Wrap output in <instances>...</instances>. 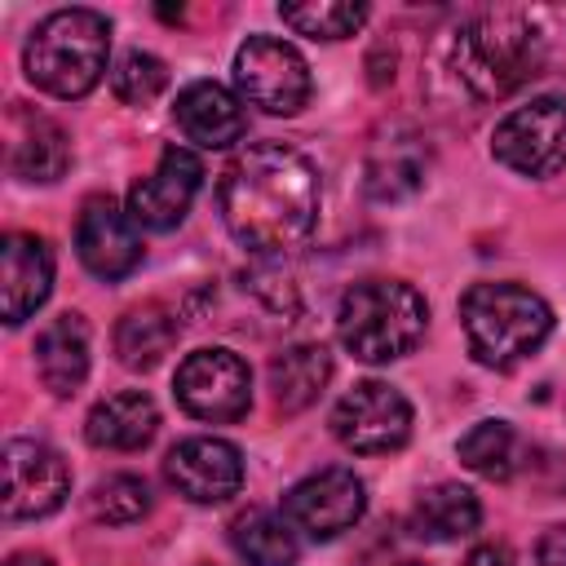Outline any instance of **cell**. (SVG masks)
I'll use <instances>...</instances> for the list:
<instances>
[{
    "label": "cell",
    "mask_w": 566,
    "mask_h": 566,
    "mask_svg": "<svg viewBox=\"0 0 566 566\" xmlns=\"http://www.w3.org/2000/svg\"><path fill=\"white\" fill-rule=\"evenodd\" d=\"M88 509L106 526H128V522L150 513V486L142 478H133V473H111V478H102L93 486Z\"/></svg>",
    "instance_id": "obj_27"
},
{
    "label": "cell",
    "mask_w": 566,
    "mask_h": 566,
    "mask_svg": "<svg viewBox=\"0 0 566 566\" xmlns=\"http://www.w3.org/2000/svg\"><path fill=\"white\" fill-rule=\"evenodd\" d=\"M155 429H159V407L142 389H119L102 398L84 420V438L102 451H137L155 438Z\"/></svg>",
    "instance_id": "obj_19"
},
{
    "label": "cell",
    "mask_w": 566,
    "mask_h": 566,
    "mask_svg": "<svg viewBox=\"0 0 566 566\" xmlns=\"http://www.w3.org/2000/svg\"><path fill=\"white\" fill-rule=\"evenodd\" d=\"M172 115H177L181 133H186L190 142L208 146V150H226V146H234V142L248 133V111H243V102H239L226 84H217V80H195V84H186V88L177 93Z\"/></svg>",
    "instance_id": "obj_17"
},
{
    "label": "cell",
    "mask_w": 566,
    "mask_h": 566,
    "mask_svg": "<svg viewBox=\"0 0 566 566\" xmlns=\"http://www.w3.org/2000/svg\"><path fill=\"white\" fill-rule=\"evenodd\" d=\"M327 380H332V354L323 345H287L270 358V394L274 407L287 416L310 407Z\"/></svg>",
    "instance_id": "obj_21"
},
{
    "label": "cell",
    "mask_w": 566,
    "mask_h": 566,
    "mask_svg": "<svg viewBox=\"0 0 566 566\" xmlns=\"http://www.w3.org/2000/svg\"><path fill=\"white\" fill-rule=\"evenodd\" d=\"M172 394L195 420L230 424L252 407V371L234 349H195L177 367Z\"/></svg>",
    "instance_id": "obj_8"
},
{
    "label": "cell",
    "mask_w": 566,
    "mask_h": 566,
    "mask_svg": "<svg viewBox=\"0 0 566 566\" xmlns=\"http://www.w3.org/2000/svg\"><path fill=\"white\" fill-rule=\"evenodd\" d=\"M203 164L186 146H168L150 177H142L128 190V217L146 230H172L190 212V199L199 195Z\"/></svg>",
    "instance_id": "obj_14"
},
{
    "label": "cell",
    "mask_w": 566,
    "mask_h": 566,
    "mask_svg": "<svg viewBox=\"0 0 566 566\" xmlns=\"http://www.w3.org/2000/svg\"><path fill=\"white\" fill-rule=\"evenodd\" d=\"M424 172H429V150L420 133L407 124H389L367 150L363 186L376 203H398L424 186Z\"/></svg>",
    "instance_id": "obj_15"
},
{
    "label": "cell",
    "mask_w": 566,
    "mask_h": 566,
    "mask_svg": "<svg viewBox=\"0 0 566 566\" xmlns=\"http://www.w3.org/2000/svg\"><path fill=\"white\" fill-rule=\"evenodd\" d=\"M111 88H115L119 102H128V106H146V102H155V97L168 88V66H164L155 53L133 49V53H124V57L115 62V71H111Z\"/></svg>",
    "instance_id": "obj_28"
},
{
    "label": "cell",
    "mask_w": 566,
    "mask_h": 566,
    "mask_svg": "<svg viewBox=\"0 0 566 566\" xmlns=\"http://www.w3.org/2000/svg\"><path fill=\"white\" fill-rule=\"evenodd\" d=\"M464 566H513V553H509L504 544H478V548L464 557Z\"/></svg>",
    "instance_id": "obj_30"
},
{
    "label": "cell",
    "mask_w": 566,
    "mask_h": 566,
    "mask_svg": "<svg viewBox=\"0 0 566 566\" xmlns=\"http://www.w3.org/2000/svg\"><path fill=\"white\" fill-rule=\"evenodd\" d=\"M133 226L137 221L128 217V208H119L111 195H93L80 208V221H75V252H80V261L97 279L133 274L137 261H142V239H137Z\"/></svg>",
    "instance_id": "obj_13"
},
{
    "label": "cell",
    "mask_w": 566,
    "mask_h": 566,
    "mask_svg": "<svg viewBox=\"0 0 566 566\" xmlns=\"http://www.w3.org/2000/svg\"><path fill=\"white\" fill-rule=\"evenodd\" d=\"M234 84L243 102L261 106L265 115H296L314 88L305 57L279 35H252L234 53Z\"/></svg>",
    "instance_id": "obj_6"
},
{
    "label": "cell",
    "mask_w": 566,
    "mask_h": 566,
    "mask_svg": "<svg viewBox=\"0 0 566 566\" xmlns=\"http://www.w3.org/2000/svg\"><path fill=\"white\" fill-rule=\"evenodd\" d=\"M164 478L195 504H221L243 486V455L226 438H186L168 451Z\"/></svg>",
    "instance_id": "obj_12"
},
{
    "label": "cell",
    "mask_w": 566,
    "mask_h": 566,
    "mask_svg": "<svg viewBox=\"0 0 566 566\" xmlns=\"http://www.w3.org/2000/svg\"><path fill=\"white\" fill-rule=\"evenodd\" d=\"M71 164V142L53 119H35L13 146V172L22 181H57Z\"/></svg>",
    "instance_id": "obj_25"
},
{
    "label": "cell",
    "mask_w": 566,
    "mask_h": 566,
    "mask_svg": "<svg viewBox=\"0 0 566 566\" xmlns=\"http://www.w3.org/2000/svg\"><path fill=\"white\" fill-rule=\"evenodd\" d=\"M177 336H181V318L172 310H164V305H137L115 327V354H119L124 367L146 371V367H155L177 345Z\"/></svg>",
    "instance_id": "obj_22"
},
{
    "label": "cell",
    "mask_w": 566,
    "mask_h": 566,
    "mask_svg": "<svg viewBox=\"0 0 566 566\" xmlns=\"http://www.w3.org/2000/svg\"><path fill=\"white\" fill-rule=\"evenodd\" d=\"M460 460L473 473H482L491 482H504L526 464V442L509 420H478L460 438Z\"/></svg>",
    "instance_id": "obj_24"
},
{
    "label": "cell",
    "mask_w": 566,
    "mask_h": 566,
    "mask_svg": "<svg viewBox=\"0 0 566 566\" xmlns=\"http://www.w3.org/2000/svg\"><path fill=\"white\" fill-rule=\"evenodd\" d=\"M478 522H482V504L460 482H438V486L420 491V500L411 504V531L433 544L464 539L478 531Z\"/></svg>",
    "instance_id": "obj_20"
},
{
    "label": "cell",
    "mask_w": 566,
    "mask_h": 566,
    "mask_svg": "<svg viewBox=\"0 0 566 566\" xmlns=\"http://www.w3.org/2000/svg\"><path fill=\"white\" fill-rule=\"evenodd\" d=\"M429 323L424 296L402 279H363L340 296L336 336L363 363H389L420 345Z\"/></svg>",
    "instance_id": "obj_3"
},
{
    "label": "cell",
    "mask_w": 566,
    "mask_h": 566,
    "mask_svg": "<svg viewBox=\"0 0 566 566\" xmlns=\"http://www.w3.org/2000/svg\"><path fill=\"white\" fill-rule=\"evenodd\" d=\"M279 18L310 40H345L367 22V4H279Z\"/></svg>",
    "instance_id": "obj_26"
},
{
    "label": "cell",
    "mask_w": 566,
    "mask_h": 566,
    "mask_svg": "<svg viewBox=\"0 0 566 566\" xmlns=\"http://www.w3.org/2000/svg\"><path fill=\"white\" fill-rule=\"evenodd\" d=\"M217 203L226 217V230L252 248V252H287L301 248L314 234L318 221V172L314 164L283 146V142H261L248 146L221 177Z\"/></svg>",
    "instance_id": "obj_1"
},
{
    "label": "cell",
    "mask_w": 566,
    "mask_h": 566,
    "mask_svg": "<svg viewBox=\"0 0 566 566\" xmlns=\"http://www.w3.org/2000/svg\"><path fill=\"white\" fill-rule=\"evenodd\" d=\"M491 155L522 177L557 172L566 164V102L535 97V102L509 111L491 133Z\"/></svg>",
    "instance_id": "obj_7"
},
{
    "label": "cell",
    "mask_w": 566,
    "mask_h": 566,
    "mask_svg": "<svg viewBox=\"0 0 566 566\" xmlns=\"http://www.w3.org/2000/svg\"><path fill=\"white\" fill-rule=\"evenodd\" d=\"M4 566H53V562H49L44 553H13Z\"/></svg>",
    "instance_id": "obj_31"
},
{
    "label": "cell",
    "mask_w": 566,
    "mask_h": 566,
    "mask_svg": "<svg viewBox=\"0 0 566 566\" xmlns=\"http://www.w3.org/2000/svg\"><path fill=\"white\" fill-rule=\"evenodd\" d=\"M535 557H539V566H566V526L544 531V539H539Z\"/></svg>",
    "instance_id": "obj_29"
},
{
    "label": "cell",
    "mask_w": 566,
    "mask_h": 566,
    "mask_svg": "<svg viewBox=\"0 0 566 566\" xmlns=\"http://www.w3.org/2000/svg\"><path fill=\"white\" fill-rule=\"evenodd\" d=\"M106 53H111V22L97 9H57L31 31L22 49V66L35 88L53 97H84L102 80Z\"/></svg>",
    "instance_id": "obj_5"
},
{
    "label": "cell",
    "mask_w": 566,
    "mask_h": 566,
    "mask_svg": "<svg viewBox=\"0 0 566 566\" xmlns=\"http://www.w3.org/2000/svg\"><path fill=\"white\" fill-rule=\"evenodd\" d=\"M402 566H420V562H402Z\"/></svg>",
    "instance_id": "obj_32"
},
{
    "label": "cell",
    "mask_w": 566,
    "mask_h": 566,
    "mask_svg": "<svg viewBox=\"0 0 566 566\" xmlns=\"http://www.w3.org/2000/svg\"><path fill=\"white\" fill-rule=\"evenodd\" d=\"M35 371L44 380V389H53L57 398L75 394L88 376V323L80 314H57L49 318V327L35 336Z\"/></svg>",
    "instance_id": "obj_18"
},
{
    "label": "cell",
    "mask_w": 566,
    "mask_h": 566,
    "mask_svg": "<svg viewBox=\"0 0 566 566\" xmlns=\"http://www.w3.org/2000/svg\"><path fill=\"white\" fill-rule=\"evenodd\" d=\"M53 287V252L35 234H9L0 248V314L9 327L31 318Z\"/></svg>",
    "instance_id": "obj_16"
},
{
    "label": "cell",
    "mask_w": 566,
    "mask_h": 566,
    "mask_svg": "<svg viewBox=\"0 0 566 566\" xmlns=\"http://www.w3.org/2000/svg\"><path fill=\"white\" fill-rule=\"evenodd\" d=\"M0 473H4V517L22 522V517H49L53 509H62L66 491H71V469L66 460L35 442V438H13L4 442L0 455Z\"/></svg>",
    "instance_id": "obj_10"
},
{
    "label": "cell",
    "mask_w": 566,
    "mask_h": 566,
    "mask_svg": "<svg viewBox=\"0 0 566 566\" xmlns=\"http://www.w3.org/2000/svg\"><path fill=\"white\" fill-rule=\"evenodd\" d=\"M544 66V35L526 13L495 9L460 27L451 71L478 102H500Z\"/></svg>",
    "instance_id": "obj_2"
},
{
    "label": "cell",
    "mask_w": 566,
    "mask_h": 566,
    "mask_svg": "<svg viewBox=\"0 0 566 566\" xmlns=\"http://www.w3.org/2000/svg\"><path fill=\"white\" fill-rule=\"evenodd\" d=\"M367 509V486L354 469H318L283 495V517L310 539H336Z\"/></svg>",
    "instance_id": "obj_11"
},
{
    "label": "cell",
    "mask_w": 566,
    "mask_h": 566,
    "mask_svg": "<svg viewBox=\"0 0 566 566\" xmlns=\"http://www.w3.org/2000/svg\"><path fill=\"white\" fill-rule=\"evenodd\" d=\"M460 323L469 354L478 363L513 367L548 340L553 310L544 305V296H535L522 283H473L460 296Z\"/></svg>",
    "instance_id": "obj_4"
},
{
    "label": "cell",
    "mask_w": 566,
    "mask_h": 566,
    "mask_svg": "<svg viewBox=\"0 0 566 566\" xmlns=\"http://www.w3.org/2000/svg\"><path fill=\"white\" fill-rule=\"evenodd\" d=\"M230 544L248 566H296V557H301L296 526L283 513H265V509L234 517Z\"/></svg>",
    "instance_id": "obj_23"
},
{
    "label": "cell",
    "mask_w": 566,
    "mask_h": 566,
    "mask_svg": "<svg viewBox=\"0 0 566 566\" xmlns=\"http://www.w3.org/2000/svg\"><path fill=\"white\" fill-rule=\"evenodd\" d=\"M332 433L340 447H349L358 455L398 451L411 433V402L385 380H358L332 407Z\"/></svg>",
    "instance_id": "obj_9"
}]
</instances>
